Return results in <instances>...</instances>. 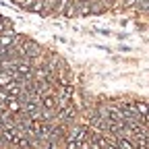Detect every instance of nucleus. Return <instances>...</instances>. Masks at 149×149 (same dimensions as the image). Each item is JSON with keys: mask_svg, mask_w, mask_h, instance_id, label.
<instances>
[{"mask_svg": "<svg viewBox=\"0 0 149 149\" xmlns=\"http://www.w3.org/2000/svg\"><path fill=\"white\" fill-rule=\"evenodd\" d=\"M147 8H149V2H147Z\"/></svg>", "mask_w": 149, "mask_h": 149, "instance_id": "20e7f679", "label": "nucleus"}, {"mask_svg": "<svg viewBox=\"0 0 149 149\" xmlns=\"http://www.w3.org/2000/svg\"><path fill=\"white\" fill-rule=\"evenodd\" d=\"M118 147H120V149H135V145L130 143L128 139H124V137H120V139H118Z\"/></svg>", "mask_w": 149, "mask_h": 149, "instance_id": "f03ea898", "label": "nucleus"}, {"mask_svg": "<svg viewBox=\"0 0 149 149\" xmlns=\"http://www.w3.org/2000/svg\"><path fill=\"white\" fill-rule=\"evenodd\" d=\"M0 21H2V17H0Z\"/></svg>", "mask_w": 149, "mask_h": 149, "instance_id": "39448f33", "label": "nucleus"}, {"mask_svg": "<svg viewBox=\"0 0 149 149\" xmlns=\"http://www.w3.org/2000/svg\"><path fill=\"white\" fill-rule=\"evenodd\" d=\"M135 110L139 112V114H143V116H149V104L139 102V104H135Z\"/></svg>", "mask_w": 149, "mask_h": 149, "instance_id": "f257e3e1", "label": "nucleus"}, {"mask_svg": "<svg viewBox=\"0 0 149 149\" xmlns=\"http://www.w3.org/2000/svg\"><path fill=\"white\" fill-rule=\"evenodd\" d=\"M56 106V102L52 100V97H48V100H44V108H54Z\"/></svg>", "mask_w": 149, "mask_h": 149, "instance_id": "7ed1b4c3", "label": "nucleus"}]
</instances>
